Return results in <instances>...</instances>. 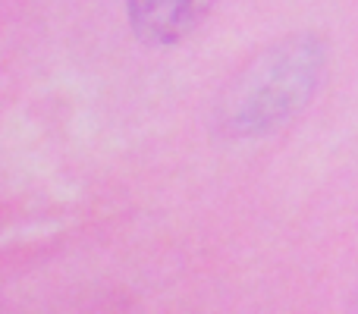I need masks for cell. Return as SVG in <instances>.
I'll return each mask as SVG.
<instances>
[{"mask_svg":"<svg viewBox=\"0 0 358 314\" xmlns=\"http://www.w3.org/2000/svg\"><path fill=\"white\" fill-rule=\"evenodd\" d=\"M214 0H129V22L151 44L182 41L201 25Z\"/></svg>","mask_w":358,"mask_h":314,"instance_id":"cell-1","label":"cell"}]
</instances>
